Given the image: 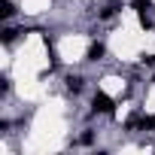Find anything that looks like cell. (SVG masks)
<instances>
[{"label": "cell", "mask_w": 155, "mask_h": 155, "mask_svg": "<svg viewBox=\"0 0 155 155\" xmlns=\"http://www.w3.org/2000/svg\"><path fill=\"white\" fill-rule=\"evenodd\" d=\"M91 110H94V113H104V116H113L116 107H113V97H110V94L97 91V94L91 97Z\"/></svg>", "instance_id": "1"}, {"label": "cell", "mask_w": 155, "mask_h": 155, "mask_svg": "<svg viewBox=\"0 0 155 155\" xmlns=\"http://www.w3.org/2000/svg\"><path fill=\"white\" fill-rule=\"evenodd\" d=\"M119 9H122V3H119V0H110V3L97 12V18H101V21H110L113 15H119Z\"/></svg>", "instance_id": "2"}, {"label": "cell", "mask_w": 155, "mask_h": 155, "mask_svg": "<svg viewBox=\"0 0 155 155\" xmlns=\"http://www.w3.org/2000/svg\"><path fill=\"white\" fill-rule=\"evenodd\" d=\"M82 85H85L82 76H67V91H70V94H79V91H82Z\"/></svg>", "instance_id": "3"}, {"label": "cell", "mask_w": 155, "mask_h": 155, "mask_svg": "<svg viewBox=\"0 0 155 155\" xmlns=\"http://www.w3.org/2000/svg\"><path fill=\"white\" fill-rule=\"evenodd\" d=\"M104 55H107V46L104 43H91L88 46V61H101Z\"/></svg>", "instance_id": "4"}, {"label": "cell", "mask_w": 155, "mask_h": 155, "mask_svg": "<svg viewBox=\"0 0 155 155\" xmlns=\"http://www.w3.org/2000/svg\"><path fill=\"white\" fill-rule=\"evenodd\" d=\"M0 15H3V18L15 15V3H12V0H0Z\"/></svg>", "instance_id": "5"}, {"label": "cell", "mask_w": 155, "mask_h": 155, "mask_svg": "<svg viewBox=\"0 0 155 155\" xmlns=\"http://www.w3.org/2000/svg\"><path fill=\"white\" fill-rule=\"evenodd\" d=\"M137 128H143V131H155V116H140V125Z\"/></svg>", "instance_id": "6"}, {"label": "cell", "mask_w": 155, "mask_h": 155, "mask_svg": "<svg viewBox=\"0 0 155 155\" xmlns=\"http://www.w3.org/2000/svg\"><path fill=\"white\" fill-rule=\"evenodd\" d=\"M149 6H152V0H134V9L140 15H149Z\"/></svg>", "instance_id": "7"}, {"label": "cell", "mask_w": 155, "mask_h": 155, "mask_svg": "<svg viewBox=\"0 0 155 155\" xmlns=\"http://www.w3.org/2000/svg\"><path fill=\"white\" fill-rule=\"evenodd\" d=\"M18 34H21V31H12V28H6V31H3V43H12Z\"/></svg>", "instance_id": "8"}, {"label": "cell", "mask_w": 155, "mask_h": 155, "mask_svg": "<svg viewBox=\"0 0 155 155\" xmlns=\"http://www.w3.org/2000/svg\"><path fill=\"white\" fill-rule=\"evenodd\" d=\"M79 143H85V146H91V143H94V134H91V131H85V134L79 137Z\"/></svg>", "instance_id": "9"}, {"label": "cell", "mask_w": 155, "mask_h": 155, "mask_svg": "<svg viewBox=\"0 0 155 155\" xmlns=\"http://www.w3.org/2000/svg\"><path fill=\"white\" fill-rule=\"evenodd\" d=\"M143 64H146V67H155V55H146V58H143Z\"/></svg>", "instance_id": "10"}]
</instances>
